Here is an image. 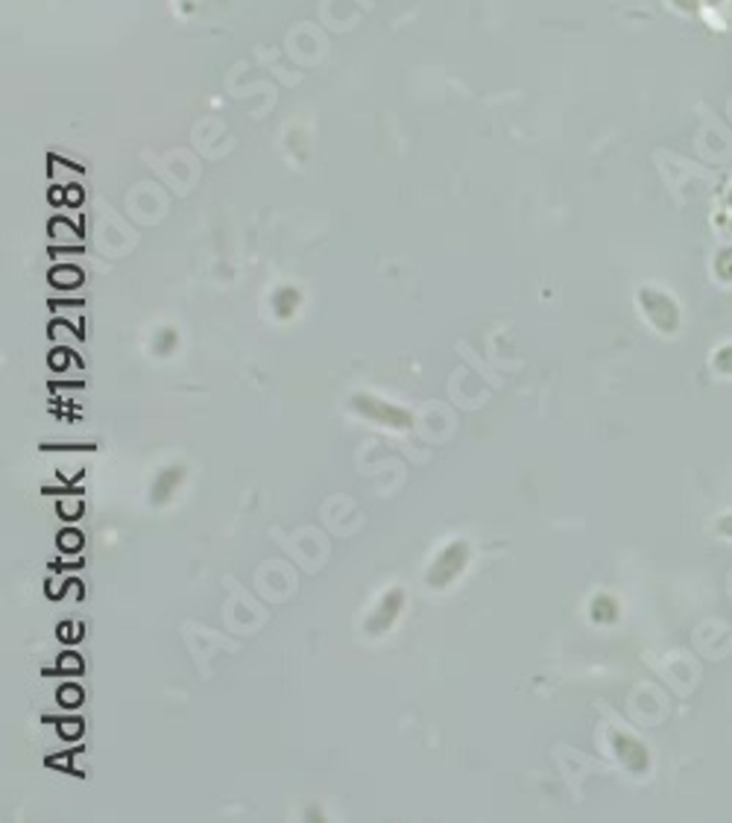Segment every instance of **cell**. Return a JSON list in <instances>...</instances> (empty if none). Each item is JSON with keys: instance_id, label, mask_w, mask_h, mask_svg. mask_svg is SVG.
<instances>
[{"instance_id": "5b68a950", "label": "cell", "mask_w": 732, "mask_h": 823, "mask_svg": "<svg viewBox=\"0 0 732 823\" xmlns=\"http://www.w3.org/2000/svg\"><path fill=\"white\" fill-rule=\"evenodd\" d=\"M182 475H185V472H182V466L164 469L161 475L156 478V483H152V501H156V504H164V501L176 493V486H179Z\"/></svg>"}, {"instance_id": "30bf717a", "label": "cell", "mask_w": 732, "mask_h": 823, "mask_svg": "<svg viewBox=\"0 0 732 823\" xmlns=\"http://www.w3.org/2000/svg\"><path fill=\"white\" fill-rule=\"evenodd\" d=\"M59 727H62V729H59V733H62L65 738H80V736H82V724H80V721H73V718L62 721Z\"/></svg>"}, {"instance_id": "8992f818", "label": "cell", "mask_w": 732, "mask_h": 823, "mask_svg": "<svg viewBox=\"0 0 732 823\" xmlns=\"http://www.w3.org/2000/svg\"><path fill=\"white\" fill-rule=\"evenodd\" d=\"M59 548L62 551H68V554H76V551H82V533L80 530H62V537H59Z\"/></svg>"}, {"instance_id": "277c9868", "label": "cell", "mask_w": 732, "mask_h": 823, "mask_svg": "<svg viewBox=\"0 0 732 823\" xmlns=\"http://www.w3.org/2000/svg\"><path fill=\"white\" fill-rule=\"evenodd\" d=\"M609 738H613L615 756L624 762V768H630L633 773H638V771H645V768H647V753H645V748H642V744H638L636 738L624 736V733H609Z\"/></svg>"}, {"instance_id": "3957f363", "label": "cell", "mask_w": 732, "mask_h": 823, "mask_svg": "<svg viewBox=\"0 0 732 823\" xmlns=\"http://www.w3.org/2000/svg\"><path fill=\"white\" fill-rule=\"evenodd\" d=\"M402 606H404V592H402V589H390L387 595L378 601V606L372 609V616L366 618V630H369L372 636L387 633V630L393 627V621L399 618Z\"/></svg>"}, {"instance_id": "6da1fadb", "label": "cell", "mask_w": 732, "mask_h": 823, "mask_svg": "<svg viewBox=\"0 0 732 823\" xmlns=\"http://www.w3.org/2000/svg\"><path fill=\"white\" fill-rule=\"evenodd\" d=\"M352 407L358 410V414H360L363 419H369V422H375V425H384V428H399V431H404V428H410V425H413V416H410L407 410L395 407V405H387V402H381V399H375V395H369V393H358L355 399H352Z\"/></svg>"}, {"instance_id": "ba28073f", "label": "cell", "mask_w": 732, "mask_h": 823, "mask_svg": "<svg viewBox=\"0 0 732 823\" xmlns=\"http://www.w3.org/2000/svg\"><path fill=\"white\" fill-rule=\"evenodd\" d=\"M59 671L62 674H80L82 671V660L76 653H62L59 657Z\"/></svg>"}, {"instance_id": "52a82bcc", "label": "cell", "mask_w": 732, "mask_h": 823, "mask_svg": "<svg viewBox=\"0 0 732 823\" xmlns=\"http://www.w3.org/2000/svg\"><path fill=\"white\" fill-rule=\"evenodd\" d=\"M59 700H62V706H68V709L80 706L82 704V689L80 685H62V689H59Z\"/></svg>"}, {"instance_id": "7a4b0ae2", "label": "cell", "mask_w": 732, "mask_h": 823, "mask_svg": "<svg viewBox=\"0 0 732 823\" xmlns=\"http://www.w3.org/2000/svg\"><path fill=\"white\" fill-rule=\"evenodd\" d=\"M466 562H469V548H466V542H451V545L446 548V551H442V554L434 560V566L428 569V574H425V581H428L431 589H446L451 581H457V577L463 574Z\"/></svg>"}, {"instance_id": "9c48e42d", "label": "cell", "mask_w": 732, "mask_h": 823, "mask_svg": "<svg viewBox=\"0 0 732 823\" xmlns=\"http://www.w3.org/2000/svg\"><path fill=\"white\" fill-rule=\"evenodd\" d=\"M50 279H53V284H62V287H73V284H80V282H82L80 270H56Z\"/></svg>"}]
</instances>
